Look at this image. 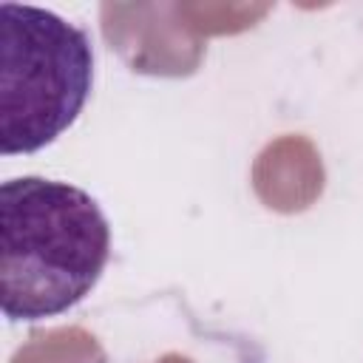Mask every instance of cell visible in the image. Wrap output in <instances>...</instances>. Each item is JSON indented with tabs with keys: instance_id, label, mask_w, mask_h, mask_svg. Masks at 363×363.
<instances>
[{
	"instance_id": "cell-1",
	"label": "cell",
	"mask_w": 363,
	"mask_h": 363,
	"mask_svg": "<svg viewBox=\"0 0 363 363\" xmlns=\"http://www.w3.org/2000/svg\"><path fill=\"white\" fill-rule=\"evenodd\" d=\"M111 258L99 201L68 182L9 179L0 187V306L9 320H45L74 309Z\"/></svg>"
},
{
	"instance_id": "cell-2",
	"label": "cell",
	"mask_w": 363,
	"mask_h": 363,
	"mask_svg": "<svg viewBox=\"0 0 363 363\" xmlns=\"http://www.w3.org/2000/svg\"><path fill=\"white\" fill-rule=\"evenodd\" d=\"M0 147L37 153L65 133L94 88V45L85 28L20 3H0Z\"/></svg>"
}]
</instances>
